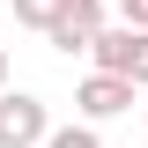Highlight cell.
Returning a JSON list of instances; mask_svg holds the SVG:
<instances>
[{"mask_svg":"<svg viewBox=\"0 0 148 148\" xmlns=\"http://www.w3.org/2000/svg\"><path fill=\"white\" fill-rule=\"evenodd\" d=\"M52 133V111L30 89H0V148H45Z\"/></svg>","mask_w":148,"mask_h":148,"instance_id":"obj_2","label":"cell"},{"mask_svg":"<svg viewBox=\"0 0 148 148\" xmlns=\"http://www.w3.org/2000/svg\"><path fill=\"white\" fill-rule=\"evenodd\" d=\"M0 89H8V45H0Z\"/></svg>","mask_w":148,"mask_h":148,"instance_id":"obj_8","label":"cell"},{"mask_svg":"<svg viewBox=\"0 0 148 148\" xmlns=\"http://www.w3.org/2000/svg\"><path fill=\"white\" fill-rule=\"evenodd\" d=\"M59 22L82 30V37H96V30H104V0H67V15H59ZM59 22H52V30H59Z\"/></svg>","mask_w":148,"mask_h":148,"instance_id":"obj_5","label":"cell"},{"mask_svg":"<svg viewBox=\"0 0 148 148\" xmlns=\"http://www.w3.org/2000/svg\"><path fill=\"white\" fill-rule=\"evenodd\" d=\"M45 148H104V133L82 119V126H52V133H45Z\"/></svg>","mask_w":148,"mask_h":148,"instance_id":"obj_6","label":"cell"},{"mask_svg":"<svg viewBox=\"0 0 148 148\" xmlns=\"http://www.w3.org/2000/svg\"><path fill=\"white\" fill-rule=\"evenodd\" d=\"M119 22L126 30H148V0H119Z\"/></svg>","mask_w":148,"mask_h":148,"instance_id":"obj_7","label":"cell"},{"mask_svg":"<svg viewBox=\"0 0 148 148\" xmlns=\"http://www.w3.org/2000/svg\"><path fill=\"white\" fill-rule=\"evenodd\" d=\"M96 74H119V82H133V89H148V30H126V22H104L89 45Z\"/></svg>","mask_w":148,"mask_h":148,"instance_id":"obj_1","label":"cell"},{"mask_svg":"<svg viewBox=\"0 0 148 148\" xmlns=\"http://www.w3.org/2000/svg\"><path fill=\"white\" fill-rule=\"evenodd\" d=\"M8 8H15V22H22V30H52V22L67 15V0H8Z\"/></svg>","mask_w":148,"mask_h":148,"instance_id":"obj_4","label":"cell"},{"mask_svg":"<svg viewBox=\"0 0 148 148\" xmlns=\"http://www.w3.org/2000/svg\"><path fill=\"white\" fill-rule=\"evenodd\" d=\"M74 111H82L89 126H104V119L133 111V82H119V74H82V82H74Z\"/></svg>","mask_w":148,"mask_h":148,"instance_id":"obj_3","label":"cell"}]
</instances>
